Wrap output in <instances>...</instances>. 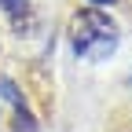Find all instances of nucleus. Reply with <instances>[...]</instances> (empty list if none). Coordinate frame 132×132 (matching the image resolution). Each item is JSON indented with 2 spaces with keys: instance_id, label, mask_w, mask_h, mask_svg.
I'll return each instance as SVG.
<instances>
[{
  "instance_id": "f257e3e1",
  "label": "nucleus",
  "mask_w": 132,
  "mask_h": 132,
  "mask_svg": "<svg viewBox=\"0 0 132 132\" xmlns=\"http://www.w3.org/2000/svg\"><path fill=\"white\" fill-rule=\"evenodd\" d=\"M70 37H73L77 55L103 59V55H110V52H114V44H118V29L110 26L106 15H99V11L85 7V11H77V15H73Z\"/></svg>"
},
{
  "instance_id": "f03ea898",
  "label": "nucleus",
  "mask_w": 132,
  "mask_h": 132,
  "mask_svg": "<svg viewBox=\"0 0 132 132\" xmlns=\"http://www.w3.org/2000/svg\"><path fill=\"white\" fill-rule=\"evenodd\" d=\"M0 7H4L11 19H22V15L29 11V4H26V0H0Z\"/></svg>"
},
{
  "instance_id": "7ed1b4c3",
  "label": "nucleus",
  "mask_w": 132,
  "mask_h": 132,
  "mask_svg": "<svg viewBox=\"0 0 132 132\" xmlns=\"http://www.w3.org/2000/svg\"><path fill=\"white\" fill-rule=\"evenodd\" d=\"M95 4H114V0H95Z\"/></svg>"
}]
</instances>
